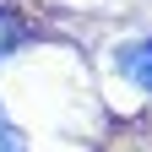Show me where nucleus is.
Instances as JSON below:
<instances>
[{
	"instance_id": "obj_1",
	"label": "nucleus",
	"mask_w": 152,
	"mask_h": 152,
	"mask_svg": "<svg viewBox=\"0 0 152 152\" xmlns=\"http://www.w3.org/2000/svg\"><path fill=\"white\" fill-rule=\"evenodd\" d=\"M114 71H120L125 82H136L141 92H152V38L120 44V49H114Z\"/></svg>"
},
{
	"instance_id": "obj_2",
	"label": "nucleus",
	"mask_w": 152,
	"mask_h": 152,
	"mask_svg": "<svg viewBox=\"0 0 152 152\" xmlns=\"http://www.w3.org/2000/svg\"><path fill=\"white\" fill-rule=\"evenodd\" d=\"M22 38H27V27H22V16L0 11V60H11V54L22 49Z\"/></svg>"
},
{
	"instance_id": "obj_3",
	"label": "nucleus",
	"mask_w": 152,
	"mask_h": 152,
	"mask_svg": "<svg viewBox=\"0 0 152 152\" xmlns=\"http://www.w3.org/2000/svg\"><path fill=\"white\" fill-rule=\"evenodd\" d=\"M0 152H27V136L11 125V114L0 109Z\"/></svg>"
}]
</instances>
